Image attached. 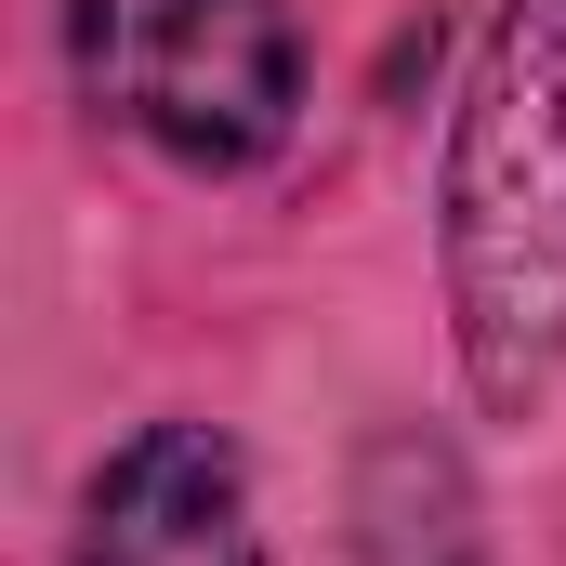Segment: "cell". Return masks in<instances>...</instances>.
<instances>
[{
	"label": "cell",
	"instance_id": "obj_1",
	"mask_svg": "<svg viewBox=\"0 0 566 566\" xmlns=\"http://www.w3.org/2000/svg\"><path fill=\"white\" fill-rule=\"evenodd\" d=\"M448 343L488 422L566 396V0H488L434 171Z\"/></svg>",
	"mask_w": 566,
	"mask_h": 566
},
{
	"label": "cell",
	"instance_id": "obj_2",
	"mask_svg": "<svg viewBox=\"0 0 566 566\" xmlns=\"http://www.w3.org/2000/svg\"><path fill=\"white\" fill-rule=\"evenodd\" d=\"M66 66L93 119L158 145L171 171H264L303 119L290 0H66Z\"/></svg>",
	"mask_w": 566,
	"mask_h": 566
},
{
	"label": "cell",
	"instance_id": "obj_3",
	"mask_svg": "<svg viewBox=\"0 0 566 566\" xmlns=\"http://www.w3.org/2000/svg\"><path fill=\"white\" fill-rule=\"evenodd\" d=\"M66 566H264L251 527V461L211 422H145L93 461Z\"/></svg>",
	"mask_w": 566,
	"mask_h": 566
},
{
	"label": "cell",
	"instance_id": "obj_4",
	"mask_svg": "<svg viewBox=\"0 0 566 566\" xmlns=\"http://www.w3.org/2000/svg\"><path fill=\"white\" fill-rule=\"evenodd\" d=\"M356 566H488L461 461L409 422L369 434V461H356Z\"/></svg>",
	"mask_w": 566,
	"mask_h": 566
}]
</instances>
